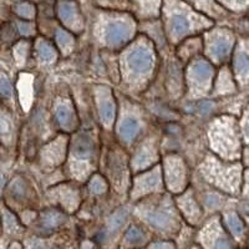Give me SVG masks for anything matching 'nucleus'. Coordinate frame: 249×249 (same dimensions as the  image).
<instances>
[{
    "label": "nucleus",
    "instance_id": "1",
    "mask_svg": "<svg viewBox=\"0 0 249 249\" xmlns=\"http://www.w3.org/2000/svg\"><path fill=\"white\" fill-rule=\"evenodd\" d=\"M211 141L223 139L218 143L213 144L217 151L223 153L227 159L237 157L239 153V137H238L237 127L233 121H222L221 124H214L213 128H211Z\"/></svg>",
    "mask_w": 249,
    "mask_h": 249
},
{
    "label": "nucleus",
    "instance_id": "2",
    "mask_svg": "<svg viewBox=\"0 0 249 249\" xmlns=\"http://www.w3.org/2000/svg\"><path fill=\"white\" fill-rule=\"evenodd\" d=\"M155 56L146 45H137L124 56V65L133 76H143L150 74L153 68Z\"/></svg>",
    "mask_w": 249,
    "mask_h": 249
},
{
    "label": "nucleus",
    "instance_id": "3",
    "mask_svg": "<svg viewBox=\"0 0 249 249\" xmlns=\"http://www.w3.org/2000/svg\"><path fill=\"white\" fill-rule=\"evenodd\" d=\"M164 176L171 191L181 192L186 182V167L178 157H168L164 162Z\"/></svg>",
    "mask_w": 249,
    "mask_h": 249
},
{
    "label": "nucleus",
    "instance_id": "4",
    "mask_svg": "<svg viewBox=\"0 0 249 249\" xmlns=\"http://www.w3.org/2000/svg\"><path fill=\"white\" fill-rule=\"evenodd\" d=\"M233 45V36L227 31H218L208 41V54L214 61L221 62L230 55Z\"/></svg>",
    "mask_w": 249,
    "mask_h": 249
},
{
    "label": "nucleus",
    "instance_id": "5",
    "mask_svg": "<svg viewBox=\"0 0 249 249\" xmlns=\"http://www.w3.org/2000/svg\"><path fill=\"white\" fill-rule=\"evenodd\" d=\"M133 34V28L127 21H112L105 30V41L110 46L119 48L128 43Z\"/></svg>",
    "mask_w": 249,
    "mask_h": 249
},
{
    "label": "nucleus",
    "instance_id": "6",
    "mask_svg": "<svg viewBox=\"0 0 249 249\" xmlns=\"http://www.w3.org/2000/svg\"><path fill=\"white\" fill-rule=\"evenodd\" d=\"M190 77L195 85L198 86V89H203V92H207V89L210 88L211 80L213 77L212 65L203 59L196 60L191 65Z\"/></svg>",
    "mask_w": 249,
    "mask_h": 249
},
{
    "label": "nucleus",
    "instance_id": "7",
    "mask_svg": "<svg viewBox=\"0 0 249 249\" xmlns=\"http://www.w3.org/2000/svg\"><path fill=\"white\" fill-rule=\"evenodd\" d=\"M93 153V141L89 133L84 132L77 135L72 146V156L75 161H89Z\"/></svg>",
    "mask_w": 249,
    "mask_h": 249
},
{
    "label": "nucleus",
    "instance_id": "8",
    "mask_svg": "<svg viewBox=\"0 0 249 249\" xmlns=\"http://www.w3.org/2000/svg\"><path fill=\"white\" fill-rule=\"evenodd\" d=\"M191 20L181 13H176L168 20V31L171 37L173 39H181L184 35L190 34L191 31Z\"/></svg>",
    "mask_w": 249,
    "mask_h": 249
},
{
    "label": "nucleus",
    "instance_id": "9",
    "mask_svg": "<svg viewBox=\"0 0 249 249\" xmlns=\"http://www.w3.org/2000/svg\"><path fill=\"white\" fill-rule=\"evenodd\" d=\"M146 221L159 231H168L173 226V217L164 210H153L144 213Z\"/></svg>",
    "mask_w": 249,
    "mask_h": 249
},
{
    "label": "nucleus",
    "instance_id": "10",
    "mask_svg": "<svg viewBox=\"0 0 249 249\" xmlns=\"http://www.w3.org/2000/svg\"><path fill=\"white\" fill-rule=\"evenodd\" d=\"M116 106L113 102V97L107 91H102L101 96L99 97V112L102 124L105 126H110L115 119Z\"/></svg>",
    "mask_w": 249,
    "mask_h": 249
},
{
    "label": "nucleus",
    "instance_id": "11",
    "mask_svg": "<svg viewBox=\"0 0 249 249\" xmlns=\"http://www.w3.org/2000/svg\"><path fill=\"white\" fill-rule=\"evenodd\" d=\"M161 186V172L160 168H153L151 172L144 173L136 181V188L135 190L140 193H147L155 191Z\"/></svg>",
    "mask_w": 249,
    "mask_h": 249
},
{
    "label": "nucleus",
    "instance_id": "12",
    "mask_svg": "<svg viewBox=\"0 0 249 249\" xmlns=\"http://www.w3.org/2000/svg\"><path fill=\"white\" fill-rule=\"evenodd\" d=\"M235 76L242 82H249V51L246 49H239L235 53L233 60Z\"/></svg>",
    "mask_w": 249,
    "mask_h": 249
},
{
    "label": "nucleus",
    "instance_id": "13",
    "mask_svg": "<svg viewBox=\"0 0 249 249\" xmlns=\"http://www.w3.org/2000/svg\"><path fill=\"white\" fill-rule=\"evenodd\" d=\"M64 221H65V215L62 212L57 210H46L41 213L40 226L46 232H51L61 226Z\"/></svg>",
    "mask_w": 249,
    "mask_h": 249
},
{
    "label": "nucleus",
    "instance_id": "14",
    "mask_svg": "<svg viewBox=\"0 0 249 249\" xmlns=\"http://www.w3.org/2000/svg\"><path fill=\"white\" fill-rule=\"evenodd\" d=\"M156 160V152L153 150V147H151L150 144H144L140 148V151L137 152L136 157H135V161H133V166L137 171L144 170L146 167H148L151 163H153Z\"/></svg>",
    "mask_w": 249,
    "mask_h": 249
},
{
    "label": "nucleus",
    "instance_id": "15",
    "mask_svg": "<svg viewBox=\"0 0 249 249\" xmlns=\"http://www.w3.org/2000/svg\"><path fill=\"white\" fill-rule=\"evenodd\" d=\"M57 10H59L60 19L65 24L72 25L75 23H79V13H77V8L75 6L74 3L64 0L59 4Z\"/></svg>",
    "mask_w": 249,
    "mask_h": 249
},
{
    "label": "nucleus",
    "instance_id": "16",
    "mask_svg": "<svg viewBox=\"0 0 249 249\" xmlns=\"http://www.w3.org/2000/svg\"><path fill=\"white\" fill-rule=\"evenodd\" d=\"M57 122L65 131H72L75 127V117L71 108L66 105H59L55 111Z\"/></svg>",
    "mask_w": 249,
    "mask_h": 249
},
{
    "label": "nucleus",
    "instance_id": "17",
    "mask_svg": "<svg viewBox=\"0 0 249 249\" xmlns=\"http://www.w3.org/2000/svg\"><path fill=\"white\" fill-rule=\"evenodd\" d=\"M140 132V124L136 119H126L120 124V135L126 142H132Z\"/></svg>",
    "mask_w": 249,
    "mask_h": 249
},
{
    "label": "nucleus",
    "instance_id": "18",
    "mask_svg": "<svg viewBox=\"0 0 249 249\" xmlns=\"http://www.w3.org/2000/svg\"><path fill=\"white\" fill-rule=\"evenodd\" d=\"M181 199V207H182V210H183L184 214L188 215L190 218H192L191 221H195L197 222L198 221V218H199V208L198 206H197V203H196L195 201H193L192 198V196L191 195H186L183 197V198H179Z\"/></svg>",
    "mask_w": 249,
    "mask_h": 249
},
{
    "label": "nucleus",
    "instance_id": "19",
    "mask_svg": "<svg viewBox=\"0 0 249 249\" xmlns=\"http://www.w3.org/2000/svg\"><path fill=\"white\" fill-rule=\"evenodd\" d=\"M226 224L234 237H241V235L244 234L243 222L235 213H228L226 215Z\"/></svg>",
    "mask_w": 249,
    "mask_h": 249
},
{
    "label": "nucleus",
    "instance_id": "20",
    "mask_svg": "<svg viewBox=\"0 0 249 249\" xmlns=\"http://www.w3.org/2000/svg\"><path fill=\"white\" fill-rule=\"evenodd\" d=\"M36 50L37 55L43 61L50 62L56 59V50L54 49V46L48 43V41H45V40H40L39 43L36 44Z\"/></svg>",
    "mask_w": 249,
    "mask_h": 249
},
{
    "label": "nucleus",
    "instance_id": "21",
    "mask_svg": "<svg viewBox=\"0 0 249 249\" xmlns=\"http://www.w3.org/2000/svg\"><path fill=\"white\" fill-rule=\"evenodd\" d=\"M55 39H56V43L60 46V49L66 54H69L74 48V37L64 29H59L56 31V37Z\"/></svg>",
    "mask_w": 249,
    "mask_h": 249
},
{
    "label": "nucleus",
    "instance_id": "22",
    "mask_svg": "<svg viewBox=\"0 0 249 249\" xmlns=\"http://www.w3.org/2000/svg\"><path fill=\"white\" fill-rule=\"evenodd\" d=\"M89 187H90V191L93 195H102L107 190V183H106V181L102 178L101 176H93Z\"/></svg>",
    "mask_w": 249,
    "mask_h": 249
},
{
    "label": "nucleus",
    "instance_id": "23",
    "mask_svg": "<svg viewBox=\"0 0 249 249\" xmlns=\"http://www.w3.org/2000/svg\"><path fill=\"white\" fill-rule=\"evenodd\" d=\"M126 219H127V210L122 208V210H120L119 212H116L115 214L112 215V217H111L110 223H108V226H110V230L117 231L120 227H121L122 224L126 222Z\"/></svg>",
    "mask_w": 249,
    "mask_h": 249
},
{
    "label": "nucleus",
    "instance_id": "24",
    "mask_svg": "<svg viewBox=\"0 0 249 249\" xmlns=\"http://www.w3.org/2000/svg\"><path fill=\"white\" fill-rule=\"evenodd\" d=\"M15 13L19 15L20 18H23V19H31V18H34L35 15V8L34 5H31L29 3H20L15 6Z\"/></svg>",
    "mask_w": 249,
    "mask_h": 249
},
{
    "label": "nucleus",
    "instance_id": "25",
    "mask_svg": "<svg viewBox=\"0 0 249 249\" xmlns=\"http://www.w3.org/2000/svg\"><path fill=\"white\" fill-rule=\"evenodd\" d=\"M144 233L142 232V230H140L139 227H131L130 230L126 233V242H128L130 244H137L140 242L143 241Z\"/></svg>",
    "mask_w": 249,
    "mask_h": 249
},
{
    "label": "nucleus",
    "instance_id": "26",
    "mask_svg": "<svg viewBox=\"0 0 249 249\" xmlns=\"http://www.w3.org/2000/svg\"><path fill=\"white\" fill-rule=\"evenodd\" d=\"M213 107V104L210 101H199V102H196L191 106L193 112H198L202 113V115H206V113L210 112Z\"/></svg>",
    "mask_w": 249,
    "mask_h": 249
},
{
    "label": "nucleus",
    "instance_id": "27",
    "mask_svg": "<svg viewBox=\"0 0 249 249\" xmlns=\"http://www.w3.org/2000/svg\"><path fill=\"white\" fill-rule=\"evenodd\" d=\"M12 92L13 89L9 80L5 76H1V79H0V95L3 97H10Z\"/></svg>",
    "mask_w": 249,
    "mask_h": 249
},
{
    "label": "nucleus",
    "instance_id": "28",
    "mask_svg": "<svg viewBox=\"0 0 249 249\" xmlns=\"http://www.w3.org/2000/svg\"><path fill=\"white\" fill-rule=\"evenodd\" d=\"M18 28H19L20 34L26 35V36H29V35H31L34 33V26L31 25L30 23H28V21H20V23L18 24Z\"/></svg>",
    "mask_w": 249,
    "mask_h": 249
},
{
    "label": "nucleus",
    "instance_id": "29",
    "mask_svg": "<svg viewBox=\"0 0 249 249\" xmlns=\"http://www.w3.org/2000/svg\"><path fill=\"white\" fill-rule=\"evenodd\" d=\"M204 201H206V204L210 207V208H217V207L221 206V203H222L221 198H219L218 196L212 195V193L207 195V197H206V199H204Z\"/></svg>",
    "mask_w": 249,
    "mask_h": 249
},
{
    "label": "nucleus",
    "instance_id": "30",
    "mask_svg": "<svg viewBox=\"0 0 249 249\" xmlns=\"http://www.w3.org/2000/svg\"><path fill=\"white\" fill-rule=\"evenodd\" d=\"M242 127H243L244 139H246V141L249 143V108L246 112V115H244V119L243 121H242Z\"/></svg>",
    "mask_w": 249,
    "mask_h": 249
},
{
    "label": "nucleus",
    "instance_id": "31",
    "mask_svg": "<svg viewBox=\"0 0 249 249\" xmlns=\"http://www.w3.org/2000/svg\"><path fill=\"white\" fill-rule=\"evenodd\" d=\"M9 127H10V124H9L8 120L0 116V133H6L9 131Z\"/></svg>",
    "mask_w": 249,
    "mask_h": 249
},
{
    "label": "nucleus",
    "instance_id": "32",
    "mask_svg": "<svg viewBox=\"0 0 249 249\" xmlns=\"http://www.w3.org/2000/svg\"><path fill=\"white\" fill-rule=\"evenodd\" d=\"M151 248H172L173 243H166V242H163V243H152L150 244Z\"/></svg>",
    "mask_w": 249,
    "mask_h": 249
},
{
    "label": "nucleus",
    "instance_id": "33",
    "mask_svg": "<svg viewBox=\"0 0 249 249\" xmlns=\"http://www.w3.org/2000/svg\"><path fill=\"white\" fill-rule=\"evenodd\" d=\"M244 162L249 166V148H246V151H244Z\"/></svg>",
    "mask_w": 249,
    "mask_h": 249
},
{
    "label": "nucleus",
    "instance_id": "34",
    "mask_svg": "<svg viewBox=\"0 0 249 249\" xmlns=\"http://www.w3.org/2000/svg\"><path fill=\"white\" fill-rule=\"evenodd\" d=\"M234 1H237V3H244L246 0H234Z\"/></svg>",
    "mask_w": 249,
    "mask_h": 249
}]
</instances>
